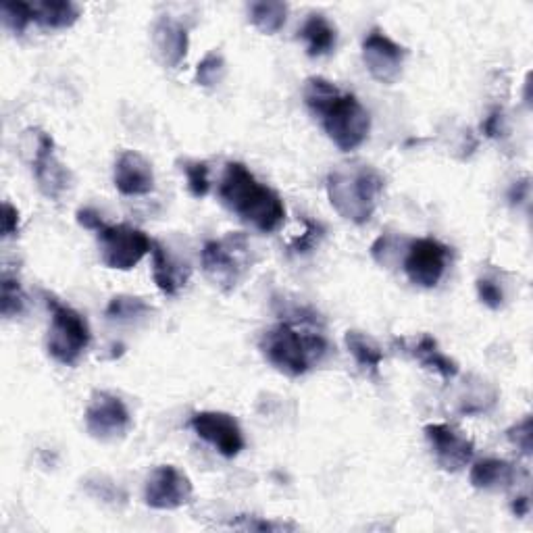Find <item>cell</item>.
<instances>
[{"mask_svg": "<svg viewBox=\"0 0 533 533\" xmlns=\"http://www.w3.org/2000/svg\"><path fill=\"white\" fill-rule=\"evenodd\" d=\"M346 348L348 352L354 357V361H357V365L371 373V375H377L379 373V367H382L384 363V350L382 346H379L371 336L363 334V332H346Z\"/></svg>", "mask_w": 533, "mask_h": 533, "instance_id": "22", "label": "cell"}, {"mask_svg": "<svg viewBox=\"0 0 533 533\" xmlns=\"http://www.w3.org/2000/svg\"><path fill=\"white\" fill-rule=\"evenodd\" d=\"M502 113L496 109V111H492L488 117H486V121H484V125H481V130H484V134L488 136V138H500L502 136Z\"/></svg>", "mask_w": 533, "mask_h": 533, "instance_id": "37", "label": "cell"}, {"mask_svg": "<svg viewBox=\"0 0 533 533\" xmlns=\"http://www.w3.org/2000/svg\"><path fill=\"white\" fill-rule=\"evenodd\" d=\"M411 357L427 371H434L438 373L444 382H450L456 375H459L461 367L454 359H450L448 354H444L438 346V340L431 338L429 334H423L415 344H411L409 348Z\"/></svg>", "mask_w": 533, "mask_h": 533, "instance_id": "19", "label": "cell"}, {"mask_svg": "<svg viewBox=\"0 0 533 533\" xmlns=\"http://www.w3.org/2000/svg\"><path fill=\"white\" fill-rule=\"evenodd\" d=\"M182 171L186 173L188 190L194 198H205L211 190L209 180V165L205 161H184Z\"/></svg>", "mask_w": 533, "mask_h": 533, "instance_id": "29", "label": "cell"}, {"mask_svg": "<svg viewBox=\"0 0 533 533\" xmlns=\"http://www.w3.org/2000/svg\"><path fill=\"white\" fill-rule=\"evenodd\" d=\"M300 38L307 44V55L313 59L332 53L338 42L336 25L321 13H311L302 23Z\"/></svg>", "mask_w": 533, "mask_h": 533, "instance_id": "20", "label": "cell"}, {"mask_svg": "<svg viewBox=\"0 0 533 533\" xmlns=\"http://www.w3.org/2000/svg\"><path fill=\"white\" fill-rule=\"evenodd\" d=\"M223 75H225V59L219 50H211V53L196 67V84L202 88H213L221 84Z\"/></svg>", "mask_w": 533, "mask_h": 533, "instance_id": "28", "label": "cell"}, {"mask_svg": "<svg viewBox=\"0 0 533 533\" xmlns=\"http://www.w3.org/2000/svg\"><path fill=\"white\" fill-rule=\"evenodd\" d=\"M34 21L48 30H67L80 19V7L71 0H34Z\"/></svg>", "mask_w": 533, "mask_h": 533, "instance_id": "21", "label": "cell"}, {"mask_svg": "<svg viewBox=\"0 0 533 533\" xmlns=\"http://www.w3.org/2000/svg\"><path fill=\"white\" fill-rule=\"evenodd\" d=\"M0 13H3L7 30H11L15 36H21L34 21L32 3H21V0H5V3L0 5Z\"/></svg>", "mask_w": 533, "mask_h": 533, "instance_id": "27", "label": "cell"}, {"mask_svg": "<svg viewBox=\"0 0 533 533\" xmlns=\"http://www.w3.org/2000/svg\"><path fill=\"white\" fill-rule=\"evenodd\" d=\"M527 196H529V177L513 184V188L509 192V200H511V205H521V202L527 200Z\"/></svg>", "mask_w": 533, "mask_h": 533, "instance_id": "38", "label": "cell"}, {"mask_svg": "<svg viewBox=\"0 0 533 533\" xmlns=\"http://www.w3.org/2000/svg\"><path fill=\"white\" fill-rule=\"evenodd\" d=\"M219 198L227 211L263 234H273L286 221V205L273 188L259 182L244 163H227Z\"/></svg>", "mask_w": 533, "mask_h": 533, "instance_id": "3", "label": "cell"}, {"mask_svg": "<svg viewBox=\"0 0 533 533\" xmlns=\"http://www.w3.org/2000/svg\"><path fill=\"white\" fill-rule=\"evenodd\" d=\"M513 513L517 517H525L529 513V498L527 496H519L513 500Z\"/></svg>", "mask_w": 533, "mask_h": 533, "instance_id": "39", "label": "cell"}, {"mask_svg": "<svg viewBox=\"0 0 533 533\" xmlns=\"http://www.w3.org/2000/svg\"><path fill=\"white\" fill-rule=\"evenodd\" d=\"M25 311V294L19 279L5 273L0 284V313L5 319H13Z\"/></svg>", "mask_w": 533, "mask_h": 533, "instance_id": "26", "label": "cell"}, {"mask_svg": "<svg viewBox=\"0 0 533 533\" xmlns=\"http://www.w3.org/2000/svg\"><path fill=\"white\" fill-rule=\"evenodd\" d=\"M230 527L234 529H242V531H286V529H296V525L290 523H277V521H265L259 517H248V515H240L236 521L230 523Z\"/></svg>", "mask_w": 533, "mask_h": 533, "instance_id": "31", "label": "cell"}, {"mask_svg": "<svg viewBox=\"0 0 533 533\" xmlns=\"http://www.w3.org/2000/svg\"><path fill=\"white\" fill-rule=\"evenodd\" d=\"M194 434L211 444L225 459H234L244 450L242 427L230 413L202 411L190 419Z\"/></svg>", "mask_w": 533, "mask_h": 533, "instance_id": "13", "label": "cell"}, {"mask_svg": "<svg viewBox=\"0 0 533 533\" xmlns=\"http://www.w3.org/2000/svg\"><path fill=\"white\" fill-rule=\"evenodd\" d=\"M152 277L163 294L177 296L188 284L190 267L173 257L161 242H152Z\"/></svg>", "mask_w": 533, "mask_h": 533, "instance_id": "17", "label": "cell"}, {"mask_svg": "<svg viewBox=\"0 0 533 533\" xmlns=\"http://www.w3.org/2000/svg\"><path fill=\"white\" fill-rule=\"evenodd\" d=\"M284 315L288 319L267 329L259 348L279 373L300 377L325 359L329 344L321 334L319 315L311 309L292 307Z\"/></svg>", "mask_w": 533, "mask_h": 533, "instance_id": "1", "label": "cell"}, {"mask_svg": "<svg viewBox=\"0 0 533 533\" xmlns=\"http://www.w3.org/2000/svg\"><path fill=\"white\" fill-rule=\"evenodd\" d=\"M406 57H409V50L394 42L382 30H371L363 40L365 67L371 73V78L379 84H396L402 75Z\"/></svg>", "mask_w": 533, "mask_h": 533, "instance_id": "12", "label": "cell"}, {"mask_svg": "<svg viewBox=\"0 0 533 533\" xmlns=\"http://www.w3.org/2000/svg\"><path fill=\"white\" fill-rule=\"evenodd\" d=\"M304 103L321 121L327 138L340 150H357L371 132V115L361 100L340 90L334 82L313 75L302 88Z\"/></svg>", "mask_w": 533, "mask_h": 533, "instance_id": "2", "label": "cell"}, {"mask_svg": "<svg viewBox=\"0 0 533 533\" xmlns=\"http://www.w3.org/2000/svg\"><path fill=\"white\" fill-rule=\"evenodd\" d=\"M425 438L436 454L438 465L448 473L467 467L475 454L473 442L448 423H429L425 427Z\"/></svg>", "mask_w": 533, "mask_h": 533, "instance_id": "14", "label": "cell"}, {"mask_svg": "<svg viewBox=\"0 0 533 533\" xmlns=\"http://www.w3.org/2000/svg\"><path fill=\"white\" fill-rule=\"evenodd\" d=\"M250 250V242L244 234L209 240L200 252L202 271L219 290L232 292L250 269Z\"/></svg>", "mask_w": 533, "mask_h": 533, "instance_id": "5", "label": "cell"}, {"mask_svg": "<svg viewBox=\"0 0 533 533\" xmlns=\"http://www.w3.org/2000/svg\"><path fill=\"white\" fill-rule=\"evenodd\" d=\"M23 150L30 157L40 192L50 200H59L71 184V175L69 169L55 157L53 138L38 128L28 130L23 136Z\"/></svg>", "mask_w": 533, "mask_h": 533, "instance_id": "7", "label": "cell"}, {"mask_svg": "<svg viewBox=\"0 0 533 533\" xmlns=\"http://www.w3.org/2000/svg\"><path fill=\"white\" fill-rule=\"evenodd\" d=\"M19 232V211L11 205L9 200L3 202V236L11 238Z\"/></svg>", "mask_w": 533, "mask_h": 533, "instance_id": "35", "label": "cell"}, {"mask_svg": "<svg viewBox=\"0 0 533 533\" xmlns=\"http://www.w3.org/2000/svg\"><path fill=\"white\" fill-rule=\"evenodd\" d=\"M469 479H471V486L477 490H486V492L506 490L517 484L519 469L509 461L484 459V461H477L471 467Z\"/></svg>", "mask_w": 533, "mask_h": 533, "instance_id": "18", "label": "cell"}, {"mask_svg": "<svg viewBox=\"0 0 533 533\" xmlns=\"http://www.w3.org/2000/svg\"><path fill=\"white\" fill-rule=\"evenodd\" d=\"M46 304L53 319H50L46 350L61 365H75L90 344V327L86 319L67 304L46 294Z\"/></svg>", "mask_w": 533, "mask_h": 533, "instance_id": "6", "label": "cell"}, {"mask_svg": "<svg viewBox=\"0 0 533 533\" xmlns=\"http://www.w3.org/2000/svg\"><path fill=\"white\" fill-rule=\"evenodd\" d=\"M450 259V248L436 238L409 240L404 252V273L411 284L431 290L440 284Z\"/></svg>", "mask_w": 533, "mask_h": 533, "instance_id": "9", "label": "cell"}, {"mask_svg": "<svg viewBox=\"0 0 533 533\" xmlns=\"http://www.w3.org/2000/svg\"><path fill=\"white\" fill-rule=\"evenodd\" d=\"M113 184L123 196H146L155 190V171L136 150H123L115 161Z\"/></svg>", "mask_w": 533, "mask_h": 533, "instance_id": "15", "label": "cell"}, {"mask_svg": "<svg viewBox=\"0 0 533 533\" xmlns=\"http://www.w3.org/2000/svg\"><path fill=\"white\" fill-rule=\"evenodd\" d=\"M152 44H155L157 57L167 69L180 67L188 55V30L180 21L171 17H161L152 28Z\"/></svg>", "mask_w": 533, "mask_h": 533, "instance_id": "16", "label": "cell"}, {"mask_svg": "<svg viewBox=\"0 0 533 533\" xmlns=\"http://www.w3.org/2000/svg\"><path fill=\"white\" fill-rule=\"evenodd\" d=\"M88 434L100 442H115L128 434L132 427V415L123 400L111 392L98 390L92 394L86 409Z\"/></svg>", "mask_w": 533, "mask_h": 533, "instance_id": "10", "label": "cell"}, {"mask_svg": "<svg viewBox=\"0 0 533 533\" xmlns=\"http://www.w3.org/2000/svg\"><path fill=\"white\" fill-rule=\"evenodd\" d=\"M307 227H309V230L304 232L302 240H296V242L292 244V250H294V252H309V248H313L315 242H319V238L323 236L321 225H317V223H313V221H307Z\"/></svg>", "mask_w": 533, "mask_h": 533, "instance_id": "34", "label": "cell"}, {"mask_svg": "<svg viewBox=\"0 0 533 533\" xmlns=\"http://www.w3.org/2000/svg\"><path fill=\"white\" fill-rule=\"evenodd\" d=\"M382 192V173L361 161L342 163L327 175L329 202L340 217L354 225H363L373 217Z\"/></svg>", "mask_w": 533, "mask_h": 533, "instance_id": "4", "label": "cell"}, {"mask_svg": "<svg viewBox=\"0 0 533 533\" xmlns=\"http://www.w3.org/2000/svg\"><path fill=\"white\" fill-rule=\"evenodd\" d=\"M75 217H78V223L84 227V230H90V232H100V230H103V227L107 225L105 221H103V217H100L94 209H90V207H86V209H80L78 211V215H75Z\"/></svg>", "mask_w": 533, "mask_h": 533, "instance_id": "36", "label": "cell"}, {"mask_svg": "<svg viewBox=\"0 0 533 533\" xmlns=\"http://www.w3.org/2000/svg\"><path fill=\"white\" fill-rule=\"evenodd\" d=\"M506 436L509 440L525 454H531V419L525 417L523 421H519L517 425H513L509 431H506Z\"/></svg>", "mask_w": 533, "mask_h": 533, "instance_id": "33", "label": "cell"}, {"mask_svg": "<svg viewBox=\"0 0 533 533\" xmlns=\"http://www.w3.org/2000/svg\"><path fill=\"white\" fill-rule=\"evenodd\" d=\"M100 261L105 267L117 271H130L134 269L148 252H152V240L128 223L105 225L103 230L96 234Z\"/></svg>", "mask_w": 533, "mask_h": 533, "instance_id": "8", "label": "cell"}, {"mask_svg": "<svg viewBox=\"0 0 533 533\" xmlns=\"http://www.w3.org/2000/svg\"><path fill=\"white\" fill-rule=\"evenodd\" d=\"M496 390L486 384V382H479L477 384H467L465 392L461 396V413L463 415H481V413H488L492 406L496 404Z\"/></svg>", "mask_w": 533, "mask_h": 533, "instance_id": "24", "label": "cell"}, {"mask_svg": "<svg viewBox=\"0 0 533 533\" xmlns=\"http://www.w3.org/2000/svg\"><path fill=\"white\" fill-rule=\"evenodd\" d=\"M477 294H479V300L484 302L488 309L496 311L504 304V292L492 277H479L477 279Z\"/></svg>", "mask_w": 533, "mask_h": 533, "instance_id": "32", "label": "cell"}, {"mask_svg": "<svg viewBox=\"0 0 533 533\" xmlns=\"http://www.w3.org/2000/svg\"><path fill=\"white\" fill-rule=\"evenodd\" d=\"M150 304L144 300V298H138V296H128V294H119V296H113L111 302L107 304V319L111 321H136V319H142L150 313Z\"/></svg>", "mask_w": 533, "mask_h": 533, "instance_id": "25", "label": "cell"}, {"mask_svg": "<svg viewBox=\"0 0 533 533\" xmlns=\"http://www.w3.org/2000/svg\"><path fill=\"white\" fill-rule=\"evenodd\" d=\"M248 17L259 32L273 36L286 25L288 5L279 0H257L248 7Z\"/></svg>", "mask_w": 533, "mask_h": 533, "instance_id": "23", "label": "cell"}, {"mask_svg": "<svg viewBox=\"0 0 533 533\" xmlns=\"http://www.w3.org/2000/svg\"><path fill=\"white\" fill-rule=\"evenodd\" d=\"M400 246L402 240L398 236L392 234H384L379 236L373 246H371V257L384 267H392L398 259H400Z\"/></svg>", "mask_w": 533, "mask_h": 533, "instance_id": "30", "label": "cell"}, {"mask_svg": "<svg viewBox=\"0 0 533 533\" xmlns=\"http://www.w3.org/2000/svg\"><path fill=\"white\" fill-rule=\"evenodd\" d=\"M194 496L190 477L175 465L152 469L144 486V502L155 511H175L186 506Z\"/></svg>", "mask_w": 533, "mask_h": 533, "instance_id": "11", "label": "cell"}]
</instances>
